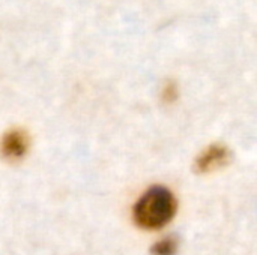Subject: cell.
Listing matches in <instances>:
<instances>
[{
	"label": "cell",
	"mask_w": 257,
	"mask_h": 255,
	"mask_svg": "<svg viewBox=\"0 0 257 255\" xmlns=\"http://www.w3.org/2000/svg\"><path fill=\"white\" fill-rule=\"evenodd\" d=\"M178 201L166 186L149 188L136 203L133 216L136 224L145 230H158L166 227L176 215Z\"/></svg>",
	"instance_id": "1"
},
{
	"label": "cell",
	"mask_w": 257,
	"mask_h": 255,
	"mask_svg": "<svg viewBox=\"0 0 257 255\" xmlns=\"http://www.w3.org/2000/svg\"><path fill=\"white\" fill-rule=\"evenodd\" d=\"M232 153L224 144L208 146L196 159L194 168L197 173H211L214 170L223 168L230 162Z\"/></svg>",
	"instance_id": "2"
},
{
	"label": "cell",
	"mask_w": 257,
	"mask_h": 255,
	"mask_svg": "<svg viewBox=\"0 0 257 255\" xmlns=\"http://www.w3.org/2000/svg\"><path fill=\"white\" fill-rule=\"evenodd\" d=\"M29 150V138L24 131L21 129H11L8 131L0 143L2 156L9 161L21 159Z\"/></svg>",
	"instance_id": "3"
},
{
	"label": "cell",
	"mask_w": 257,
	"mask_h": 255,
	"mask_svg": "<svg viewBox=\"0 0 257 255\" xmlns=\"http://www.w3.org/2000/svg\"><path fill=\"white\" fill-rule=\"evenodd\" d=\"M176 251H178V240L175 237H164L158 240L151 249L152 255H175Z\"/></svg>",
	"instance_id": "4"
},
{
	"label": "cell",
	"mask_w": 257,
	"mask_h": 255,
	"mask_svg": "<svg viewBox=\"0 0 257 255\" xmlns=\"http://www.w3.org/2000/svg\"><path fill=\"white\" fill-rule=\"evenodd\" d=\"M178 98V87L175 83H169L164 89H163V99L166 102H173Z\"/></svg>",
	"instance_id": "5"
}]
</instances>
